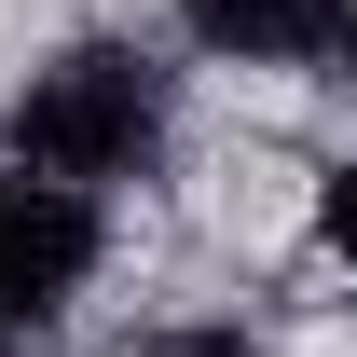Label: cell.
<instances>
[{
	"label": "cell",
	"instance_id": "6da1fadb",
	"mask_svg": "<svg viewBox=\"0 0 357 357\" xmlns=\"http://www.w3.org/2000/svg\"><path fill=\"white\" fill-rule=\"evenodd\" d=\"M165 124H178L165 69L124 55V42H83V55H55L42 83L14 96V165L55 178V192H110V178L165 165Z\"/></svg>",
	"mask_w": 357,
	"mask_h": 357
},
{
	"label": "cell",
	"instance_id": "7a4b0ae2",
	"mask_svg": "<svg viewBox=\"0 0 357 357\" xmlns=\"http://www.w3.org/2000/svg\"><path fill=\"white\" fill-rule=\"evenodd\" d=\"M96 275V192H55V178H0V357L28 344L69 289Z\"/></svg>",
	"mask_w": 357,
	"mask_h": 357
},
{
	"label": "cell",
	"instance_id": "3957f363",
	"mask_svg": "<svg viewBox=\"0 0 357 357\" xmlns=\"http://www.w3.org/2000/svg\"><path fill=\"white\" fill-rule=\"evenodd\" d=\"M344 14L357 0H178V28L234 69H316V55H344Z\"/></svg>",
	"mask_w": 357,
	"mask_h": 357
},
{
	"label": "cell",
	"instance_id": "277c9868",
	"mask_svg": "<svg viewBox=\"0 0 357 357\" xmlns=\"http://www.w3.org/2000/svg\"><path fill=\"white\" fill-rule=\"evenodd\" d=\"M316 234H330V261H357V165H330V192H316Z\"/></svg>",
	"mask_w": 357,
	"mask_h": 357
},
{
	"label": "cell",
	"instance_id": "5b68a950",
	"mask_svg": "<svg viewBox=\"0 0 357 357\" xmlns=\"http://www.w3.org/2000/svg\"><path fill=\"white\" fill-rule=\"evenodd\" d=\"M110 357H261V344H234V330H151V344H110Z\"/></svg>",
	"mask_w": 357,
	"mask_h": 357
},
{
	"label": "cell",
	"instance_id": "8992f818",
	"mask_svg": "<svg viewBox=\"0 0 357 357\" xmlns=\"http://www.w3.org/2000/svg\"><path fill=\"white\" fill-rule=\"evenodd\" d=\"M344 69H357V14H344Z\"/></svg>",
	"mask_w": 357,
	"mask_h": 357
}]
</instances>
